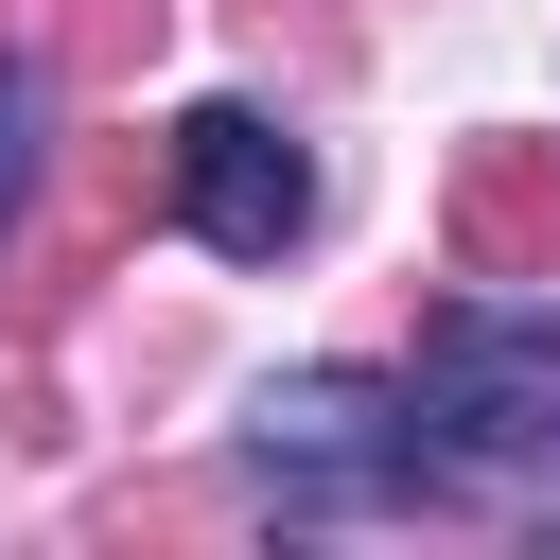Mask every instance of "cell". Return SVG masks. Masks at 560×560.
Listing matches in <instances>:
<instances>
[{"label": "cell", "mask_w": 560, "mask_h": 560, "mask_svg": "<svg viewBox=\"0 0 560 560\" xmlns=\"http://www.w3.org/2000/svg\"><path fill=\"white\" fill-rule=\"evenodd\" d=\"M420 420L472 490H560V315L542 298H438L420 315Z\"/></svg>", "instance_id": "cell-2"}, {"label": "cell", "mask_w": 560, "mask_h": 560, "mask_svg": "<svg viewBox=\"0 0 560 560\" xmlns=\"http://www.w3.org/2000/svg\"><path fill=\"white\" fill-rule=\"evenodd\" d=\"M175 228L228 245V262H280L315 228V158L262 122V105H175Z\"/></svg>", "instance_id": "cell-3"}, {"label": "cell", "mask_w": 560, "mask_h": 560, "mask_svg": "<svg viewBox=\"0 0 560 560\" xmlns=\"http://www.w3.org/2000/svg\"><path fill=\"white\" fill-rule=\"evenodd\" d=\"M35 175H52V70H35V52H0V245H18Z\"/></svg>", "instance_id": "cell-4"}, {"label": "cell", "mask_w": 560, "mask_h": 560, "mask_svg": "<svg viewBox=\"0 0 560 560\" xmlns=\"http://www.w3.org/2000/svg\"><path fill=\"white\" fill-rule=\"evenodd\" d=\"M245 472H262L280 525H368V508H438V490H472V472L438 455L420 385H368V368H280V385L245 402Z\"/></svg>", "instance_id": "cell-1"}]
</instances>
